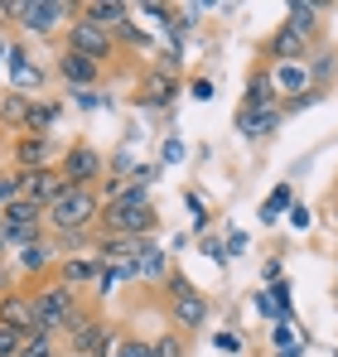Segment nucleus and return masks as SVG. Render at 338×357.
<instances>
[{"mask_svg":"<svg viewBox=\"0 0 338 357\" xmlns=\"http://www.w3.org/2000/svg\"><path fill=\"white\" fill-rule=\"evenodd\" d=\"M15 178H20V198H29L39 208H49L58 193L68 188L63 174H58V165H49V169H15Z\"/></svg>","mask_w":338,"mask_h":357,"instance_id":"11","label":"nucleus"},{"mask_svg":"<svg viewBox=\"0 0 338 357\" xmlns=\"http://www.w3.org/2000/svg\"><path fill=\"white\" fill-rule=\"evenodd\" d=\"M24 107H29L24 92H0V126L20 130V126H24Z\"/></svg>","mask_w":338,"mask_h":357,"instance_id":"25","label":"nucleus"},{"mask_svg":"<svg viewBox=\"0 0 338 357\" xmlns=\"http://www.w3.org/2000/svg\"><path fill=\"white\" fill-rule=\"evenodd\" d=\"M189 97H193V102H213V77H208V73L189 77Z\"/></svg>","mask_w":338,"mask_h":357,"instance_id":"32","label":"nucleus"},{"mask_svg":"<svg viewBox=\"0 0 338 357\" xmlns=\"http://www.w3.org/2000/svg\"><path fill=\"white\" fill-rule=\"evenodd\" d=\"M58 174L68 188H97L107 178V155L92 145V140H73L63 155H58Z\"/></svg>","mask_w":338,"mask_h":357,"instance_id":"5","label":"nucleus"},{"mask_svg":"<svg viewBox=\"0 0 338 357\" xmlns=\"http://www.w3.org/2000/svg\"><path fill=\"white\" fill-rule=\"evenodd\" d=\"M334 290H338V285H334Z\"/></svg>","mask_w":338,"mask_h":357,"instance_id":"48","label":"nucleus"},{"mask_svg":"<svg viewBox=\"0 0 338 357\" xmlns=\"http://www.w3.org/2000/svg\"><path fill=\"white\" fill-rule=\"evenodd\" d=\"M5 49H10V39H0V59H5Z\"/></svg>","mask_w":338,"mask_h":357,"instance_id":"44","label":"nucleus"},{"mask_svg":"<svg viewBox=\"0 0 338 357\" xmlns=\"http://www.w3.org/2000/svg\"><path fill=\"white\" fill-rule=\"evenodd\" d=\"M0 324L5 328H29L34 324V299H29V290H0Z\"/></svg>","mask_w":338,"mask_h":357,"instance_id":"18","label":"nucleus"},{"mask_svg":"<svg viewBox=\"0 0 338 357\" xmlns=\"http://www.w3.org/2000/svg\"><path fill=\"white\" fill-rule=\"evenodd\" d=\"M0 290H10V271L5 266H0Z\"/></svg>","mask_w":338,"mask_h":357,"instance_id":"43","label":"nucleus"},{"mask_svg":"<svg viewBox=\"0 0 338 357\" xmlns=\"http://www.w3.org/2000/svg\"><path fill=\"white\" fill-rule=\"evenodd\" d=\"M97 232L102 237H131V241H155L160 232V208L155 203H131V198H116V203H102L97 213Z\"/></svg>","mask_w":338,"mask_h":357,"instance_id":"2","label":"nucleus"},{"mask_svg":"<svg viewBox=\"0 0 338 357\" xmlns=\"http://www.w3.org/2000/svg\"><path fill=\"white\" fill-rule=\"evenodd\" d=\"M276 357H304V348L295 343V348H281V353H276Z\"/></svg>","mask_w":338,"mask_h":357,"instance_id":"42","label":"nucleus"},{"mask_svg":"<svg viewBox=\"0 0 338 357\" xmlns=\"http://www.w3.org/2000/svg\"><path fill=\"white\" fill-rule=\"evenodd\" d=\"M58 280L68 285V290H92V280H97V271H102V261L87 251V256H58Z\"/></svg>","mask_w":338,"mask_h":357,"instance_id":"16","label":"nucleus"},{"mask_svg":"<svg viewBox=\"0 0 338 357\" xmlns=\"http://www.w3.org/2000/svg\"><path fill=\"white\" fill-rule=\"evenodd\" d=\"M160 285H165V304H169V319H174V333H193V328H203V324H208L213 304H208V295H203L189 275L169 271Z\"/></svg>","mask_w":338,"mask_h":357,"instance_id":"4","label":"nucleus"},{"mask_svg":"<svg viewBox=\"0 0 338 357\" xmlns=\"http://www.w3.org/2000/svg\"><path fill=\"white\" fill-rule=\"evenodd\" d=\"M5 68H10L15 92H24V87H29V92H39V87H44V68L24 54V44H10V49H5Z\"/></svg>","mask_w":338,"mask_h":357,"instance_id":"14","label":"nucleus"},{"mask_svg":"<svg viewBox=\"0 0 338 357\" xmlns=\"http://www.w3.org/2000/svg\"><path fill=\"white\" fill-rule=\"evenodd\" d=\"M112 357H150V343H145V338H116Z\"/></svg>","mask_w":338,"mask_h":357,"instance_id":"31","label":"nucleus"},{"mask_svg":"<svg viewBox=\"0 0 338 357\" xmlns=\"http://www.w3.org/2000/svg\"><path fill=\"white\" fill-rule=\"evenodd\" d=\"M112 44H116V54H121V49H135V54H140V49H150V34H145L135 20H121L112 29Z\"/></svg>","mask_w":338,"mask_h":357,"instance_id":"24","label":"nucleus"},{"mask_svg":"<svg viewBox=\"0 0 338 357\" xmlns=\"http://www.w3.org/2000/svg\"><path fill=\"white\" fill-rule=\"evenodd\" d=\"M131 261H135V280H155V285H160L169 275V251L160 241H140Z\"/></svg>","mask_w":338,"mask_h":357,"instance_id":"17","label":"nucleus"},{"mask_svg":"<svg viewBox=\"0 0 338 357\" xmlns=\"http://www.w3.org/2000/svg\"><path fill=\"white\" fill-rule=\"evenodd\" d=\"M10 198H20V178H15V169H0V208Z\"/></svg>","mask_w":338,"mask_h":357,"instance_id":"35","label":"nucleus"},{"mask_svg":"<svg viewBox=\"0 0 338 357\" xmlns=\"http://www.w3.org/2000/svg\"><path fill=\"white\" fill-rule=\"evenodd\" d=\"M290 203H295V188H290V183H276V188H271V198L261 203V227L281 222L285 213H290Z\"/></svg>","mask_w":338,"mask_h":357,"instance_id":"23","label":"nucleus"},{"mask_svg":"<svg viewBox=\"0 0 338 357\" xmlns=\"http://www.w3.org/2000/svg\"><path fill=\"white\" fill-rule=\"evenodd\" d=\"M213 348H218V353H237L242 338H237V333H213Z\"/></svg>","mask_w":338,"mask_h":357,"instance_id":"38","label":"nucleus"},{"mask_svg":"<svg viewBox=\"0 0 338 357\" xmlns=\"http://www.w3.org/2000/svg\"><path fill=\"white\" fill-rule=\"evenodd\" d=\"M78 20V5L68 0H20L15 5V24L24 34H54V29H68Z\"/></svg>","mask_w":338,"mask_h":357,"instance_id":"6","label":"nucleus"},{"mask_svg":"<svg viewBox=\"0 0 338 357\" xmlns=\"http://www.w3.org/2000/svg\"><path fill=\"white\" fill-rule=\"evenodd\" d=\"M20 357H58V338H49V333H39V338H24Z\"/></svg>","mask_w":338,"mask_h":357,"instance_id":"28","label":"nucleus"},{"mask_svg":"<svg viewBox=\"0 0 338 357\" xmlns=\"http://www.w3.org/2000/svg\"><path fill=\"white\" fill-rule=\"evenodd\" d=\"M198 251H203L213 266H227V261H232V256H227V246H223L218 237H203V241H198Z\"/></svg>","mask_w":338,"mask_h":357,"instance_id":"33","label":"nucleus"},{"mask_svg":"<svg viewBox=\"0 0 338 357\" xmlns=\"http://www.w3.org/2000/svg\"><path fill=\"white\" fill-rule=\"evenodd\" d=\"M20 348H24V333L0 324V357H20Z\"/></svg>","mask_w":338,"mask_h":357,"instance_id":"30","label":"nucleus"},{"mask_svg":"<svg viewBox=\"0 0 338 357\" xmlns=\"http://www.w3.org/2000/svg\"><path fill=\"white\" fill-rule=\"evenodd\" d=\"M304 73H309V87H329V77L338 73V54H309Z\"/></svg>","mask_w":338,"mask_h":357,"instance_id":"26","label":"nucleus"},{"mask_svg":"<svg viewBox=\"0 0 338 357\" xmlns=\"http://www.w3.org/2000/svg\"><path fill=\"white\" fill-rule=\"evenodd\" d=\"M0 165H5V140H0Z\"/></svg>","mask_w":338,"mask_h":357,"instance_id":"45","label":"nucleus"},{"mask_svg":"<svg viewBox=\"0 0 338 357\" xmlns=\"http://www.w3.org/2000/svg\"><path fill=\"white\" fill-rule=\"evenodd\" d=\"M276 348H295V324H276Z\"/></svg>","mask_w":338,"mask_h":357,"instance_id":"39","label":"nucleus"},{"mask_svg":"<svg viewBox=\"0 0 338 357\" xmlns=\"http://www.w3.org/2000/svg\"><path fill=\"white\" fill-rule=\"evenodd\" d=\"M63 343H68V357H112L116 353V328L92 304H82L63 324Z\"/></svg>","mask_w":338,"mask_h":357,"instance_id":"3","label":"nucleus"},{"mask_svg":"<svg viewBox=\"0 0 338 357\" xmlns=\"http://www.w3.org/2000/svg\"><path fill=\"white\" fill-rule=\"evenodd\" d=\"M251 309H256V314H266V319H276V324H281V314H276V304H271V295H266V290H251Z\"/></svg>","mask_w":338,"mask_h":357,"instance_id":"37","label":"nucleus"},{"mask_svg":"<svg viewBox=\"0 0 338 357\" xmlns=\"http://www.w3.org/2000/svg\"><path fill=\"white\" fill-rule=\"evenodd\" d=\"M242 107H247V112H266V107H281V97H276V87H271V73H266V63H261V68L251 73Z\"/></svg>","mask_w":338,"mask_h":357,"instance_id":"21","label":"nucleus"},{"mask_svg":"<svg viewBox=\"0 0 338 357\" xmlns=\"http://www.w3.org/2000/svg\"><path fill=\"white\" fill-rule=\"evenodd\" d=\"M179 92H184V82L165 73V68H140V82H135V102L145 107V112H169L174 102H179Z\"/></svg>","mask_w":338,"mask_h":357,"instance_id":"8","label":"nucleus"},{"mask_svg":"<svg viewBox=\"0 0 338 357\" xmlns=\"http://www.w3.org/2000/svg\"><path fill=\"white\" fill-rule=\"evenodd\" d=\"M281 121H285L281 107H266V112H247V107H237V135H247V140H266Z\"/></svg>","mask_w":338,"mask_h":357,"instance_id":"19","label":"nucleus"},{"mask_svg":"<svg viewBox=\"0 0 338 357\" xmlns=\"http://www.w3.org/2000/svg\"><path fill=\"white\" fill-rule=\"evenodd\" d=\"M150 357H189V343H184V333H160V338H150Z\"/></svg>","mask_w":338,"mask_h":357,"instance_id":"27","label":"nucleus"},{"mask_svg":"<svg viewBox=\"0 0 338 357\" xmlns=\"http://www.w3.org/2000/svg\"><path fill=\"white\" fill-rule=\"evenodd\" d=\"M15 261H20V275H29V280L49 275V271L58 266V246H54V237H44V241H29V246H20V251H15Z\"/></svg>","mask_w":338,"mask_h":357,"instance_id":"15","label":"nucleus"},{"mask_svg":"<svg viewBox=\"0 0 338 357\" xmlns=\"http://www.w3.org/2000/svg\"><path fill=\"white\" fill-rule=\"evenodd\" d=\"M309 49H314V44L300 39L290 24H276L271 39L261 44V59H266V68H276V63H304V59H309Z\"/></svg>","mask_w":338,"mask_h":357,"instance_id":"10","label":"nucleus"},{"mask_svg":"<svg viewBox=\"0 0 338 357\" xmlns=\"http://www.w3.org/2000/svg\"><path fill=\"white\" fill-rule=\"evenodd\" d=\"M97 213H102L97 188H63L54 203L44 208V227H49V237H68V232H97Z\"/></svg>","mask_w":338,"mask_h":357,"instance_id":"1","label":"nucleus"},{"mask_svg":"<svg viewBox=\"0 0 338 357\" xmlns=\"http://www.w3.org/2000/svg\"><path fill=\"white\" fill-rule=\"evenodd\" d=\"M63 49H73V54H82V59H92V63H102V68L116 59L112 29H102V24H92V20H82V15L63 29Z\"/></svg>","mask_w":338,"mask_h":357,"instance_id":"7","label":"nucleus"},{"mask_svg":"<svg viewBox=\"0 0 338 357\" xmlns=\"http://www.w3.org/2000/svg\"><path fill=\"white\" fill-rule=\"evenodd\" d=\"M54 73L63 77L68 92H78V87H97V82H102V63L82 59V54H73V49H63V54L54 59Z\"/></svg>","mask_w":338,"mask_h":357,"instance_id":"12","label":"nucleus"},{"mask_svg":"<svg viewBox=\"0 0 338 357\" xmlns=\"http://www.w3.org/2000/svg\"><path fill=\"white\" fill-rule=\"evenodd\" d=\"M285 218H290V227H295V232H309V222H314L304 203H290V213H285Z\"/></svg>","mask_w":338,"mask_h":357,"instance_id":"36","label":"nucleus"},{"mask_svg":"<svg viewBox=\"0 0 338 357\" xmlns=\"http://www.w3.org/2000/svg\"><path fill=\"white\" fill-rule=\"evenodd\" d=\"M5 155L15 160V169H49L58 165V140L54 135H10Z\"/></svg>","mask_w":338,"mask_h":357,"instance_id":"9","label":"nucleus"},{"mask_svg":"<svg viewBox=\"0 0 338 357\" xmlns=\"http://www.w3.org/2000/svg\"><path fill=\"white\" fill-rule=\"evenodd\" d=\"M184 155H189V145H184L179 135H165V150H160V160H165V165H179Z\"/></svg>","mask_w":338,"mask_h":357,"instance_id":"34","label":"nucleus"},{"mask_svg":"<svg viewBox=\"0 0 338 357\" xmlns=\"http://www.w3.org/2000/svg\"><path fill=\"white\" fill-rule=\"evenodd\" d=\"M58 116H63V102H58V97H29L20 135H54Z\"/></svg>","mask_w":338,"mask_h":357,"instance_id":"13","label":"nucleus"},{"mask_svg":"<svg viewBox=\"0 0 338 357\" xmlns=\"http://www.w3.org/2000/svg\"><path fill=\"white\" fill-rule=\"evenodd\" d=\"M261 275H266L271 285H276V280H285V266H281V256H271V261L261 266Z\"/></svg>","mask_w":338,"mask_h":357,"instance_id":"40","label":"nucleus"},{"mask_svg":"<svg viewBox=\"0 0 338 357\" xmlns=\"http://www.w3.org/2000/svg\"><path fill=\"white\" fill-rule=\"evenodd\" d=\"M334 222H338V213H334Z\"/></svg>","mask_w":338,"mask_h":357,"instance_id":"47","label":"nucleus"},{"mask_svg":"<svg viewBox=\"0 0 338 357\" xmlns=\"http://www.w3.org/2000/svg\"><path fill=\"white\" fill-rule=\"evenodd\" d=\"M319 15H324L319 5H309V0H290L281 24H290L300 39H309V44H314V39H319Z\"/></svg>","mask_w":338,"mask_h":357,"instance_id":"20","label":"nucleus"},{"mask_svg":"<svg viewBox=\"0 0 338 357\" xmlns=\"http://www.w3.org/2000/svg\"><path fill=\"white\" fill-rule=\"evenodd\" d=\"M237 251H247V232H232L227 237V256H237Z\"/></svg>","mask_w":338,"mask_h":357,"instance_id":"41","label":"nucleus"},{"mask_svg":"<svg viewBox=\"0 0 338 357\" xmlns=\"http://www.w3.org/2000/svg\"><path fill=\"white\" fill-rule=\"evenodd\" d=\"M5 251H10V246H5V237H0V256H5Z\"/></svg>","mask_w":338,"mask_h":357,"instance_id":"46","label":"nucleus"},{"mask_svg":"<svg viewBox=\"0 0 338 357\" xmlns=\"http://www.w3.org/2000/svg\"><path fill=\"white\" fill-rule=\"evenodd\" d=\"M78 15H82V20H92V24H102V29H116L121 20H131V10H126V5H116V0H82V5H78Z\"/></svg>","mask_w":338,"mask_h":357,"instance_id":"22","label":"nucleus"},{"mask_svg":"<svg viewBox=\"0 0 338 357\" xmlns=\"http://www.w3.org/2000/svg\"><path fill=\"white\" fill-rule=\"evenodd\" d=\"M73 107H78V112H97V107H107V92H97V87H78V92H73Z\"/></svg>","mask_w":338,"mask_h":357,"instance_id":"29","label":"nucleus"}]
</instances>
